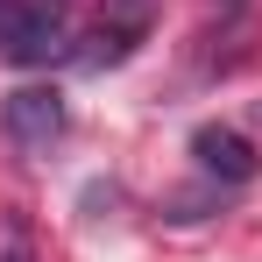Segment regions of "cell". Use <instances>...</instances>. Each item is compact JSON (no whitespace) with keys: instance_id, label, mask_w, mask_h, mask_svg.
Here are the masks:
<instances>
[{"instance_id":"obj_1","label":"cell","mask_w":262,"mask_h":262,"mask_svg":"<svg viewBox=\"0 0 262 262\" xmlns=\"http://www.w3.org/2000/svg\"><path fill=\"white\" fill-rule=\"evenodd\" d=\"M0 57L14 64H64L71 29L57 14V0H0Z\"/></svg>"},{"instance_id":"obj_2","label":"cell","mask_w":262,"mask_h":262,"mask_svg":"<svg viewBox=\"0 0 262 262\" xmlns=\"http://www.w3.org/2000/svg\"><path fill=\"white\" fill-rule=\"evenodd\" d=\"M163 14V0H106L99 7V21H92L85 50H78V64L85 71H106V64H128L135 43L149 36V21Z\"/></svg>"},{"instance_id":"obj_3","label":"cell","mask_w":262,"mask_h":262,"mask_svg":"<svg viewBox=\"0 0 262 262\" xmlns=\"http://www.w3.org/2000/svg\"><path fill=\"white\" fill-rule=\"evenodd\" d=\"M0 128L14 135V149H29V156H50L57 142H64V99L50 85H21L0 99Z\"/></svg>"},{"instance_id":"obj_4","label":"cell","mask_w":262,"mask_h":262,"mask_svg":"<svg viewBox=\"0 0 262 262\" xmlns=\"http://www.w3.org/2000/svg\"><path fill=\"white\" fill-rule=\"evenodd\" d=\"M191 156H199V170L220 177V184H248V177H255V149L234 128H199L191 135Z\"/></svg>"},{"instance_id":"obj_5","label":"cell","mask_w":262,"mask_h":262,"mask_svg":"<svg viewBox=\"0 0 262 262\" xmlns=\"http://www.w3.org/2000/svg\"><path fill=\"white\" fill-rule=\"evenodd\" d=\"M0 262H43L36 255V227L21 206H0Z\"/></svg>"}]
</instances>
